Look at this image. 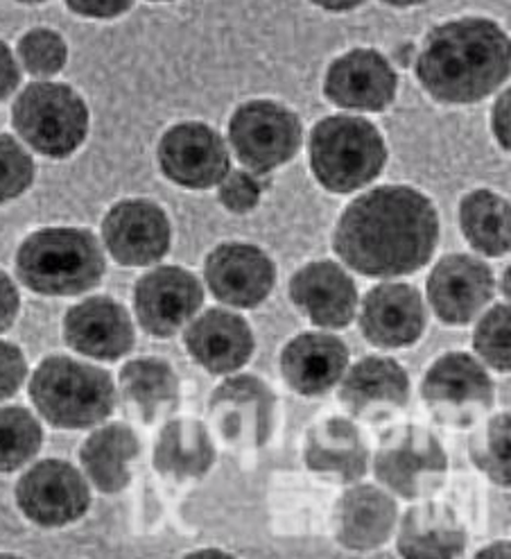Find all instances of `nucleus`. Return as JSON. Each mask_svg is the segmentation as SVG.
I'll return each instance as SVG.
<instances>
[{
    "mask_svg": "<svg viewBox=\"0 0 511 559\" xmlns=\"http://www.w3.org/2000/svg\"><path fill=\"white\" fill-rule=\"evenodd\" d=\"M122 396L136 413L152 424L170 415L179 403V379L175 369L162 358H139L120 371Z\"/></svg>",
    "mask_w": 511,
    "mask_h": 559,
    "instance_id": "obj_29",
    "label": "nucleus"
},
{
    "mask_svg": "<svg viewBox=\"0 0 511 559\" xmlns=\"http://www.w3.org/2000/svg\"><path fill=\"white\" fill-rule=\"evenodd\" d=\"M424 399L437 421L468 426L494 406L487 371L466 354L441 356L424 379Z\"/></svg>",
    "mask_w": 511,
    "mask_h": 559,
    "instance_id": "obj_9",
    "label": "nucleus"
},
{
    "mask_svg": "<svg viewBox=\"0 0 511 559\" xmlns=\"http://www.w3.org/2000/svg\"><path fill=\"white\" fill-rule=\"evenodd\" d=\"M460 221L466 240L480 254L509 252V202L491 191H473L462 200Z\"/></svg>",
    "mask_w": 511,
    "mask_h": 559,
    "instance_id": "obj_30",
    "label": "nucleus"
},
{
    "mask_svg": "<svg viewBox=\"0 0 511 559\" xmlns=\"http://www.w3.org/2000/svg\"><path fill=\"white\" fill-rule=\"evenodd\" d=\"M16 503L29 521L57 527L84 516L91 493L82 474L69 462L44 460L19 480Z\"/></svg>",
    "mask_w": 511,
    "mask_h": 559,
    "instance_id": "obj_11",
    "label": "nucleus"
},
{
    "mask_svg": "<svg viewBox=\"0 0 511 559\" xmlns=\"http://www.w3.org/2000/svg\"><path fill=\"white\" fill-rule=\"evenodd\" d=\"M509 69V39L489 19H460L435 27L417 57L421 86L449 105L485 100L502 86Z\"/></svg>",
    "mask_w": 511,
    "mask_h": 559,
    "instance_id": "obj_2",
    "label": "nucleus"
},
{
    "mask_svg": "<svg viewBox=\"0 0 511 559\" xmlns=\"http://www.w3.org/2000/svg\"><path fill=\"white\" fill-rule=\"evenodd\" d=\"M204 301L198 278L183 267L164 265L139 278L134 306L141 326L156 337L175 335Z\"/></svg>",
    "mask_w": 511,
    "mask_h": 559,
    "instance_id": "obj_14",
    "label": "nucleus"
},
{
    "mask_svg": "<svg viewBox=\"0 0 511 559\" xmlns=\"http://www.w3.org/2000/svg\"><path fill=\"white\" fill-rule=\"evenodd\" d=\"M360 326L376 347L399 349L414 345L426 329L421 295L405 284H382L367 293Z\"/></svg>",
    "mask_w": 511,
    "mask_h": 559,
    "instance_id": "obj_19",
    "label": "nucleus"
},
{
    "mask_svg": "<svg viewBox=\"0 0 511 559\" xmlns=\"http://www.w3.org/2000/svg\"><path fill=\"white\" fill-rule=\"evenodd\" d=\"M103 236L118 263L141 267L168 254L173 229L162 206L147 200H124L107 213Z\"/></svg>",
    "mask_w": 511,
    "mask_h": 559,
    "instance_id": "obj_13",
    "label": "nucleus"
},
{
    "mask_svg": "<svg viewBox=\"0 0 511 559\" xmlns=\"http://www.w3.org/2000/svg\"><path fill=\"white\" fill-rule=\"evenodd\" d=\"M373 472L403 499H424L443 485L449 460L430 430L396 426L382 435Z\"/></svg>",
    "mask_w": 511,
    "mask_h": 559,
    "instance_id": "obj_7",
    "label": "nucleus"
},
{
    "mask_svg": "<svg viewBox=\"0 0 511 559\" xmlns=\"http://www.w3.org/2000/svg\"><path fill=\"white\" fill-rule=\"evenodd\" d=\"M67 5L86 19H116L134 5V0H67Z\"/></svg>",
    "mask_w": 511,
    "mask_h": 559,
    "instance_id": "obj_38",
    "label": "nucleus"
},
{
    "mask_svg": "<svg viewBox=\"0 0 511 559\" xmlns=\"http://www.w3.org/2000/svg\"><path fill=\"white\" fill-rule=\"evenodd\" d=\"M158 166L183 189L206 191L217 186L229 168V150L204 122H181L158 143Z\"/></svg>",
    "mask_w": 511,
    "mask_h": 559,
    "instance_id": "obj_10",
    "label": "nucleus"
},
{
    "mask_svg": "<svg viewBox=\"0 0 511 559\" xmlns=\"http://www.w3.org/2000/svg\"><path fill=\"white\" fill-rule=\"evenodd\" d=\"M290 297L312 324L344 329L356 318V284L337 263L317 261L301 267L290 282Z\"/></svg>",
    "mask_w": 511,
    "mask_h": 559,
    "instance_id": "obj_20",
    "label": "nucleus"
},
{
    "mask_svg": "<svg viewBox=\"0 0 511 559\" xmlns=\"http://www.w3.org/2000/svg\"><path fill=\"white\" fill-rule=\"evenodd\" d=\"M382 3H388L392 8H414V5L428 3V0H382Z\"/></svg>",
    "mask_w": 511,
    "mask_h": 559,
    "instance_id": "obj_43",
    "label": "nucleus"
},
{
    "mask_svg": "<svg viewBox=\"0 0 511 559\" xmlns=\"http://www.w3.org/2000/svg\"><path fill=\"white\" fill-rule=\"evenodd\" d=\"M21 82V71L16 67V59L12 55V50L0 41V100L10 98L14 88Z\"/></svg>",
    "mask_w": 511,
    "mask_h": 559,
    "instance_id": "obj_40",
    "label": "nucleus"
},
{
    "mask_svg": "<svg viewBox=\"0 0 511 559\" xmlns=\"http://www.w3.org/2000/svg\"><path fill=\"white\" fill-rule=\"evenodd\" d=\"M399 88V75L385 55L358 48L335 59L324 82L326 98L342 109L385 111Z\"/></svg>",
    "mask_w": 511,
    "mask_h": 559,
    "instance_id": "obj_15",
    "label": "nucleus"
},
{
    "mask_svg": "<svg viewBox=\"0 0 511 559\" xmlns=\"http://www.w3.org/2000/svg\"><path fill=\"white\" fill-rule=\"evenodd\" d=\"M229 141L249 173L268 175L299 152L301 122L295 111L272 100H251L231 116Z\"/></svg>",
    "mask_w": 511,
    "mask_h": 559,
    "instance_id": "obj_8",
    "label": "nucleus"
},
{
    "mask_svg": "<svg viewBox=\"0 0 511 559\" xmlns=\"http://www.w3.org/2000/svg\"><path fill=\"white\" fill-rule=\"evenodd\" d=\"M35 179L29 154L8 134H0V204L23 195Z\"/></svg>",
    "mask_w": 511,
    "mask_h": 559,
    "instance_id": "obj_35",
    "label": "nucleus"
},
{
    "mask_svg": "<svg viewBox=\"0 0 511 559\" xmlns=\"http://www.w3.org/2000/svg\"><path fill=\"white\" fill-rule=\"evenodd\" d=\"M19 3H44V0H19Z\"/></svg>",
    "mask_w": 511,
    "mask_h": 559,
    "instance_id": "obj_44",
    "label": "nucleus"
},
{
    "mask_svg": "<svg viewBox=\"0 0 511 559\" xmlns=\"http://www.w3.org/2000/svg\"><path fill=\"white\" fill-rule=\"evenodd\" d=\"M396 503L385 491L371 485L348 489L335 506L333 527L344 548L371 550L392 537Z\"/></svg>",
    "mask_w": 511,
    "mask_h": 559,
    "instance_id": "obj_24",
    "label": "nucleus"
},
{
    "mask_svg": "<svg viewBox=\"0 0 511 559\" xmlns=\"http://www.w3.org/2000/svg\"><path fill=\"white\" fill-rule=\"evenodd\" d=\"M409 396L405 369L390 358L371 356L354 365L340 388V401L358 417H380L403 408Z\"/></svg>",
    "mask_w": 511,
    "mask_h": 559,
    "instance_id": "obj_23",
    "label": "nucleus"
},
{
    "mask_svg": "<svg viewBox=\"0 0 511 559\" xmlns=\"http://www.w3.org/2000/svg\"><path fill=\"white\" fill-rule=\"evenodd\" d=\"M274 392L255 377H234L222 383L209 401V415L227 444L261 449L274 426Z\"/></svg>",
    "mask_w": 511,
    "mask_h": 559,
    "instance_id": "obj_12",
    "label": "nucleus"
},
{
    "mask_svg": "<svg viewBox=\"0 0 511 559\" xmlns=\"http://www.w3.org/2000/svg\"><path fill=\"white\" fill-rule=\"evenodd\" d=\"M67 343L98 360H118L134 347V326L127 310L109 297H88L63 318Z\"/></svg>",
    "mask_w": 511,
    "mask_h": 559,
    "instance_id": "obj_18",
    "label": "nucleus"
},
{
    "mask_svg": "<svg viewBox=\"0 0 511 559\" xmlns=\"http://www.w3.org/2000/svg\"><path fill=\"white\" fill-rule=\"evenodd\" d=\"M388 162V147L369 120L331 116L310 134V166L331 193H354L371 183Z\"/></svg>",
    "mask_w": 511,
    "mask_h": 559,
    "instance_id": "obj_4",
    "label": "nucleus"
},
{
    "mask_svg": "<svg viewBox=\"0 0 511 559\" xmlns=\"http://www.w3.org/2000/svg\"><path fill=\"white\" fill-rule=\"evenodd\" d=\"M105 257L98 240L84 229H41L19 247L16 274L39 295H80L103 282Z\"/></svg>",
    "mask_w": 511,
    "mask_h": 559,
    "instance_id": "obj_3",
    "label": "nucleus"
},
{
    "mask_svg": "<svg viewBox=\"0 0 511 559\" xmlns=\"http://www.w3.org/2000/svg\"><path fill=\"white\" fill-rule=\"evenodd\" d=\"M346 365L348 349L331 333H304L281 354L285 381L304 396L329 392L342 379Z\"/></svg>",
    "mask_w": 511,
    "mask_h": 559,
    "instance_id": "obj_22",
    "label": "nucleus"
},
{
    "mask_svg": "<svg viewBox=\"0 0 511 559\" xmlns=\"http://www.w3.org/2000/svg\"><path fill=\"white\" fill-rule=\"evenodd\" d=\"M44 432L25 408H0V472H14L37 455Z\"/></svg>",
    "mask_w": 511,
    "mask_h": 559,
    "instance_id": "obj_31",
    "label": "nucleus"
},
{
    "mask_svg": "<svg viewBox=\"0 0 511 559\" xmlns=\"http://www.w3.org/2000/svg\"><path fill=\"white\" fill-rule=\"evenodd\" d=\"M12 122L27 145L46 157L67 159L86 139L88 109L71 86L37 82L16 98Z\"/></svg>",
    "mask_w": 511,
    "mask_h": 559,
    "instance_id": "obj_6",
    "label": "nucleus"
},
{
    "mask_svg": "<svg viewBox=\"0 0 511 559\" xmlns=\"http://www.w3.org/2000/svg\"><path fill=\"white\" fill-rule=\"evenodd\" d=\"M496 282L491 267L464 254L441 259L428 278V299L445 324H466L491 301Z\"/></svg>",
    "mask_w": 511,
    "mask_h": 559,
    "instance_id": "obj_16",
    "label": "nucleus"
},
{
    "mask_svg": "<svg viewBox=\"0 0 511 559\" xmlns=\"http://www.w3.org/2000/svg\"><path fill=\"white\" fill-rule=\"evenodd\" d=\"M29 396L57 428H88L114 413L116 390L105 369L71 358H46L32 377Z\"/></svg>",
    "mask_w": 511,
    "mask_h": 559,
    "instance_id": "obj_5",
    "label": "nucleus"
},
{
    "mask_svg": "<svg viewBox=\"0 0 511 559\" xmlns=\"http://www.w3.org/2000/svg\"><path fill=\"white\" fill-rule=\"evenodd\" d=\"M466 546V533L449 506L426 503L412 508L401 525L399 550L403 557H457Z\"/></svg>",
    "mask_w": 511,
    "mask_h": 559,
    "instance_id": "obj_26",
    "label": "nucleus"
},
{
    "mask_svg": "<svg viewBox=\"0 0 511 559\" xmlns=\"http://www.w3.org/2000/svg\"><path fill=\"white\" fill-rule=\"evenodd\" d=\"M206 282L217 299L238 308H253L272 293L276 267L259 247L229 242L209 254Z\"/></svg>",
    "mask_w": 511,
    "mask_h": 559,
    "instance_id": "obj_17",
    "label": "nucleus"
},
{
    "mask_svg": "<svg viewBox=\"0 0 511 559\" xmlns=\"http://www.w3.org/2000/svg\"><path fill=\"white\" fill-rule=\"evenodd\" d=\"M367 447L360 430L348 419L331 417L310 428L306 438V464L319 476L340 483H354L367 472Z\"/></svg>",
    "mask_w": 511,
    "mask_h": 559,
    "instance_id": "obj_25",
    "label": "nucleus"
},
{
    "mask_svg": "<svg viewBox=\"0 0 511 559\" xmlns=\"http://www.w3.org/2000/svg\"><path fill=\"white\" fill-rule=\"evenodd\" d=\"M19 57L32 75H55L67 64V44L55 29L37 27L27 33L19 44Z\"/></svg>",
    "mask_w": 511,
    "mask_h": 559,
    "instance_id": "obj_33",
    "label": "nucleus"
},
{
    "mask_svg": "<svg viewBox=\"0 0 511 559\" xmlns=\"http://www.w3.org/2000/svg\"><path fill=\"white\" fill-rule=\"evenodd\" d=\"M154 3H168V0H154Z\"/></svg>",
    "mask_w": 511,
    "mask_h": 559,
    "instance_id": "obj_45",
    "label": "nucleus"
},
{
    "mask_svg": "<svg viewBox=\"0 0 511 559\" xmlns=\"http://www.w3.org/2000/svg\"><path fill=\"white\" fill-rule=\"evenodd\" d=\"M19 306H21V299L12 284V278L5 272H0V333L8 331L14 324Z\"/></svg>",
    "mask_w": 511,
    "mask_h": 559,
    "instance_id": "obj_39",
    "label": "nucleus"
},
{
    "mask_svg": "<svg viewBox=\"0 0 511 559\" xmlns=\"http://www.w3.org/2000/svg\"><path fill=\"white\" fill-rule=\"evenodd\" d=\"M473 462L494 483L509 485V415L494 417L480 432H475L468 444Z\"/></svg>",
    "mask_w": 511,
    "mask_h": 559,
    "instance_id": "obj_32",
    "label": "nucleus"
},
{
    "mask_svg": "<svg viewBox=\"0 0 511 559\" xmlns=\"http://www.w3.org/2000/svg\"><path fill=\"white\" fill-rule=\"evenodd\" d=\"M139 455V440L130 426L109 424L93 432L82 447V464L100 491L116 493L130 485V464Z\"/></svg>",
    "mask_w": 511,
    "mask_h": 559,
    "instance_id": "obj_27",
    "label": "nucleus"
},
{
    "mask_svg": "<svg viewBox=\"0 0 511 559\" xmlns=\"http://www.w3.org/2000/svg\"><path fill=\"white\" fill-rule=\"evenodd\" d=\"M473 345L494 369L509 371V306H496L489 310L475 329Z\"/></svg>",
    "mask_w": 511,
    "mask_h": 559,
    "instance_id": "obj_34",
    "label": "nucleus"
},
{
    "mask_svg": "<svg viewBox=\"0 0 511 559\" xmlns=\"http://www.w3.org/2000/svg\"><path fill=\"white\" fill-rule=\"evenodd\" d=\"M312 3L317 8L329 10V12H350V10L360 8L363 3H367V0H312Z\"/></svg>",
    "mask_w": 511,
    "mask_h": 559,
    "instance_id": "obj_42",
    "label": "nucleus"
},
{
    "mask_svg": "<svg viewBox=\"0 0 511 559\" xmlns=\"http://www.w3.org/2000/svg\"><path fill=\"white\" fill-rule=\"evenodd\" d=\"M494 132L504 150H509V91H504L494 107Z\"/></svg>",
    "mask_w": 511,
    "mask_h": 559,
    "instance_id": "obj_41",
    "label": "nucleus"
},
{
    "mask_svg": "<svg viewBox=\"0 0 511 559\" xmlns=\"http://www.w3.org/2000/svg\"><path fill=\"white\" fill-rule=\"evenodd\" d=\"M439 240L435 204L407 186H382L350 202L342 213L333 247L365 276L390 278L421 270Z\"/></svg>",
    "mask_w": 511,
    "mask_h": 559,
    "instance_id": "obj_1",
    "label": "nucleus"
},
{
    "mask_svg": "<svg viewBox=\"0 0 511 559\" xmlns=\"http://www.w3.org/2000/svg\"><path fill=\"white\" fill-rule=\"evenodd\" d=\"M25 374L27 365L21 349L10 343H0V401L19 392Z\"/></svg>",
    "mask_w": 511,
    "mask_h": 559,
    "instance_id": "obj_37",
    "label": "nucleus"
},
{
    "mask_svg": "<svg viewBox=\"0 0 511 559\" xmlns=\"http://www.w3.org/2000/svg\"><path fill=\"white\" fill-rule=\"evenodd\" d=\"M215 460V449L202 421L177 419L164 426L154 447V467L177 480L202 478Z\"/></svg>",
    "mask_w": 511,
    "mask_h": 559,
    "instance_id": "obj_28",
    "label": "nucleus"
},
{
    "mask_svg": "<svg viewBox=\"0 0 511 559\" xmlns=\"http://www.w3.org/2000/svg\"><path fill=\"white\" fill-rule=\"evenodd\" d=\"M219 202L231 213H249L261 202L263 186L247 170H229L219 183Z\"/></svg>",
    "mask_w": 511,
    "mask_h": 559,
    "instance_id": "obj_36",
    "label": "nucleus"
},
{
    "mask_svg": "<svg viewBox=\"0 0 511 559\" xmlns=\"http://www.w3.org/2000/svg\"><path fill=\"white\" fill-rule=\"evenodd\" d=\"M186 347L211 374H231L253 354V335L245 318L213 308L186 329Z\"/></svg>",
    "mask_w": 511,
    "mask_h": 559,
    "instance_id": "obj_21",
    "label": "nucleus"
}]
</instances>
